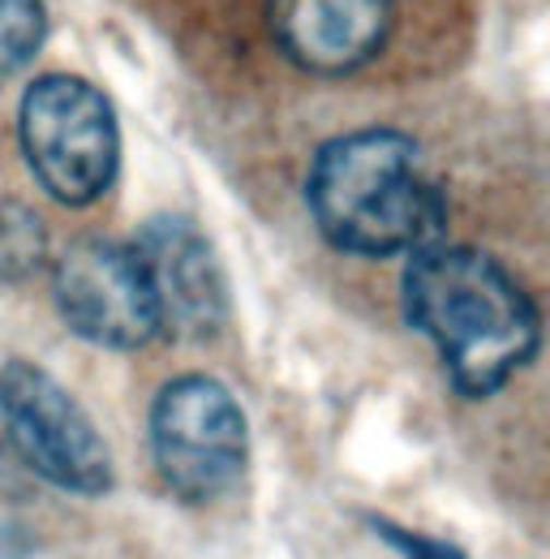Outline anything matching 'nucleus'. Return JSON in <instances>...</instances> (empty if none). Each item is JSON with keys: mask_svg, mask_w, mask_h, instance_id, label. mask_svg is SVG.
I'll return each mask as SVG.
<instances>
[{"mask_svg": "<svg viewBox=\"0 0 550 559\" xmlns=\"http://www.w3.org/2000/svg\"><path fill=\"white\" fill-rule=\"evenodd\" d=\"M159 483L181 503H215L246 478L250 418L228 383L190 370L168 379L146 418Z\"/></svg>", "mask_w": 550, "mask_h": 559, "instance_id": "20e7f679", "label": "nucleus"}, {"mask_svg": "<svg viewBox=\"0 0 550 559\" xmlns=\"http://www.w3.org/2000/svg\"><path fill=\"white\" fill-rule=\"evenodd\" d=\"M52 241L44 215L17 199H0V280L22 284L48 267Z\"/></svg>", "mask_w": 550, "mask_h": 559, "instance_id": "1a4fd4ad", "label": "nucleus"}, {"mask_svg": "<svg viewBox=\"0 0 550 559\" xmlns=\"http://www.w3.org/2000/svg\"><path fill=\"white\" fill-rule=\"evenodd\" d=\"M405 323L434 349L465 401L503 392L542 353V310L534 293L478 246L434 241L405 259Z\"/></svg>", "mask_w": 550, "mask_h": 559, "instance_id": "f257e3e1", "label": "nucleus"}, {"mask_svg": "<svg viewBox=\"0 0 550 559\" xmlns=\"http://www.w3.org/2000/svg\"><path fill=\"white\" fill-rule=\"evenodd\" d=\"M275 48L314 78H348L383 57L396 0H267Z\"/></svg>", "mask_w": 550, "mask_h": 559, "instance_id": "6e6552de", "label": "nucleus"}, {"mask_svg": "<svg viewBox=\"0 0 550 559\" xmlns=\"http://www.w3.org/2000/svg\"><path fill=\"white\" fill-rule=\"evenodd\" d=\"M52 301L69 332L108 353L146 349L164 336L159 301L134 241L86 237L52 267Z\"/></svg>", "mask_w": 550, "mask_h": 559, "instance_id": "423d86ee", "label": "nucleus"}, {"mask_svg": "<svg viewBox=\"0 0 550 559\" xmlns=\"http://www.w3.org/2000/svg\"><path fill=\"white\" fill-rule=\"evenodd\" d=\"M0 435L48 487L77 499H99L117 487V461L104 430L57 374L26 357L0 366Z\"/></svg>", "mask_w": 550, "mask_h": 559, "instance_id": "39448f33", "label": "nucleus"}, {"mask_svg": "<svg viewBox=\"0 0 550 559\" xmlns=\"http://www.w3.org/2000/svg\"><path fill=\"white\" fill-rule=\"evenodd\" d=\"M374 525V534L392 547V551H400L405 559H469L461 547H452V543H439V538H430V534H412V530H400V525H392V521H370Z\"/></svg>", "mask_w": 550, "mask_h": 559, "instance_id": "9b49d317", "label": "nucleus"}, {"mask_svg": "<svg viewBox=\"0 0 550 559\" xmlns=\"http://www.w3.org/2000/svg\"><path fill=\"white\" fill-rule=\"evenodd\" d=\"M48 4L44 0H0V78L26 70L48 44Z\"/></svg>", "mask_w": 550, "mask_h": 559, "instance_id": "9d476101", "label": "nucleus"}, {"mask_svg": "<svg viewBox=\"0 0 550 559\" xmlns=\"http://www.w3.org/2000/svg\"><path fill=\"white\" fill-rule=\"evenodd\" d=\"M134 250L151 276L164 336L206 345L224 332L232 288L224 263L190 215H151L134 233Z\"/></svg>", "mask_w": 550, "mask_h": 559, "instance_id": "0eeeda50", "label": "nucleus"}, {"mask_svg": "<svg viewBox=\"0 0 550 559\" xmlns=\"http://www.w3.org/2000/svg\"><path fill=\"white\" fill-rule=\"evenodd\" d=\"M17 142L31 177L61 207L99 203L121 173L117 108L77 73H39L22 91Z\"/></svg>", "mask_w": 550, "mask_h": 559, "instance_id": "7ed1b4c3", "label": "nucleus"}, {"mask_svg": "<svg viewBox=\"0 0 550 559\" xmlns=\"http://www.w3.org/2000/svg\"><path fill=\"white\" fill-rule=\"evenodd\" d=\"M306 211L332 250L357 259H409L447 237V194L392 126L323 142L306 168Z\"/></svg>", "mask_w": 550, "mask_h": 559, "instance_id": "f03ea898", "label": "nucleus"}]
</instances>
